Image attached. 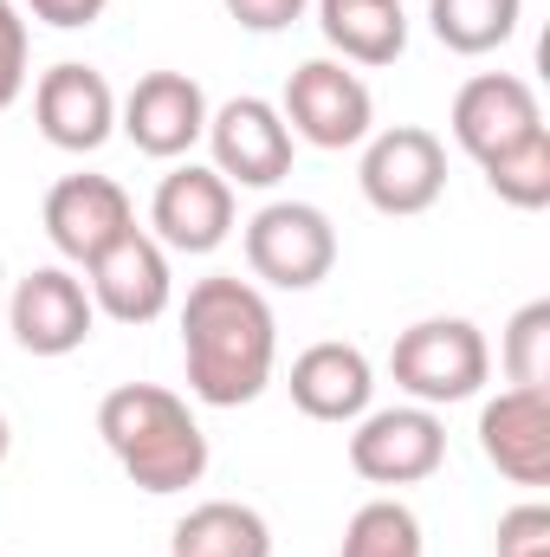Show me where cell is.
Masks as SVG:
<instances>
[{
	"label": "cell",
	"instance_id": "4fadbf2b",
	"mask_svg": "<svg viewBox=\"0 0 550 557\" xmlns=\"http://www.w3.org/2000/svg\"><path fill=\"white\" fill-rule=\"evenodd\" d=\"M149 227L162 247L175 253H214L227 234H234V182H221L214 169L201 162H182L155 182V201H149Z\"/></svg>",
	"mask_w": 550,
	"mask_h": 557
},
{
	"label": "cell",
	"instance_id": "30bf717a",
	"mask_svg": "<svg viewBox=\"0 0 550 557\" xmlns=\"http://www.w3.org/2000/svg\"><path fill=\"white\" fill-rule=\"evenodd\" d=\"M117 131L137 143L142 156L175 162L208 137V91L188 72H142L130 98L117 104Z\"/></svg>",
	"mask_w": 550,
	"mask_h": 557
},
{
	"label": "cell",
	"instance_id": "5b68a950",
	"mask_svg": "<svg viewBox=\"0 0 550 557\" xmlns=\"http://www.w3.org/2000/svg\"><path fill=\"white\" fill-rule=\"evenodd\" d=\"M247 267L278 292H311L337 267V227L311 201H266L247 221Z\"/></svg>",
	"mask_w": 550,
	"mask_h": 557
},
{
	"label": "cell",
	"instance_id": "e0dca14e",
	"mask_svg": "<svg viewBox=\"0 0 550 557\" xmlns=\"http://www.w3.org/2000/svg\"><path fill=\"white\" fill-rule=\"evenodd\" d=\"M370 396H376V370H370V357L357 344L324 337V344L298 350V363H291V403H298V416L357 421V416H370Z\"/></svg>",
	"mask_w": 550,
	"mask_h": 557
},
{
	"label": "cell",
	"instance_id": "7402d4cb",
	"mask_svg": "<svg viewBox=\"0 0 550 557\" xmlns=\"http://www.w3.org/2000/svg\"><path fill=\"white\" fill-rule=\"evenodd\" d=\"M486 182H492L499 201L538 214V208L550 201V131L545 124H538L525 143H512L505 156H492V162H486Z\"/></svg>",
	"mask_w": 550,
	"mask_h": 557
},
{
	"label": "cell",
	"instance_id": "52a82bcc",
	"mask_svg": "<svg viewBox=\"0 0 550 557\" xmlns=\"http://www.w3.org/2000/svg\"><path fill=\"white\" fill-rule=\"evenodd\" d=\"M447 460V428L434 409H376V416H357L350 434V467L357 480L370 486H414V480H434Z\"/></svg>",
	"mask_w": 550,
	"mask_h": 557
},
{
	"label": "cell",
	"instance_id": "6da1fadb",
	"mask_svg": "<svg viewBox=\"0 0 550 557\" xmlns=\"http://www.w3.org/2000/svg\"><path fill=\"white\" fill-rule=\"evenodd\" d=\"M278 357V318L260 285L234 273L195 278L182 305V363L188 389L208 409H247L273 383Z\"/></svg>",
	"mask_w": 550,
	"mask_h": 557
},
{
	"label": "cell",
	"instance_id": "ffe728a7",
	"mask_svg": "<svg viewBox=\"0 0 550 557\" xmlns=\"http://www.w3.org/2000/svg\"><path fill=\"white\" fill-rule=\"evenodd\" d=\"M518 13L525 0H427V26L447 52L460 59H479V52H499L512 33H518Z\"/></svg>",
	"mask_w": 550,
	"mask_h": 557
},
{
	"label": "cell",
	"instance_id": "2e32d148",
	"mask_svg": "<svg viewBox=\"0 0 550 557\" xmlns=\"http://www.w3.org/2000/svg\"><path fill=\"white\" fill-rule=\"evenodd\" d=\"M479 454L518 486H550V396L545 389L492 396L479 409Z\"/></svg>",
	"mask_w": 550,
	"mask_h": 557
},
{
	"label": "cell",
	"instance_id": "9c48e42d",
	"mask_svg": "<svg viewBox=\"0 0 550 557\" xmlns=\"http://www.w3.org/2000/svg\"><path fill=\"white\" fill-rule=\"evenodd\" d=\"M7 324H13V344L33 350V357H72L91 337L98 305H91L85 278H72L65 267H33V273L13 285Z\"/></svg>",
	"mask_w": 550,
	"mask_h": 557
},
{
	"label": "cell",
	"instance_id": "603a6c76",
	"mask_svg": "<svg viewBox=\"0 0 550 557\" xmlns=\"http://www.w3.org/2000/svg\"><path fill=\"white\" fill-rule=\"evenodd\" d=\"M505 376L512 389H545L550 383V298H532L512 331H505Z\"/></svg>",
	"mask_w": 550,
	"mask_h": 557
},
{
	"label": "cell",
	"instance_id": "484cf974",
	"mask_svg": "<svg viewBox=\"0 0 550 557\" xmlns=\"http://www.w3.org/2000/svg\"><path fill=\"white\" fill-rule=\"evenodd\" d=\"M311 0H227V13L247 26V33H285L291 20H304Z\"/></svg>",
	"mask_w": 550,
	"mask_h": 557
},
{
	"label": "cell",
	"instance_id": "8fae6325",
	"mask_svg": "<svg viewBox=\"0 0 550 557\" xmlns=\"http://www.w3.org/2000/svg\"><path fill=\"white\" fill-rule=\"evenodd\" d=\"M33 117H39V137L52 149H72V156H91L104 149L117 131V91L98 65H52L39 72V91H33Z\"/></svg>",
	"mask_w": 550,
	"mask_h": 557
},
{
	"label": "cell",
	"instance_id": "8992f818",
	"mask_svg": "<svg viewBox=\"0 0 550 557\" xmlns=\"http://www.w3.org/2000/svg\"><path fill=\"white\" fill-rule=\"evenodd\" d=\"M357 182H363V201L376 214H396V221L427 214L440 201V188H447V149L421 124H396V131L370 137Z\"/></svg>",
	"mask_w": 550,
	"mask_h": 557
},
{
	"label": "cell",
	"instance_id": "7c38bea8",
	"mask_svg": "<svg viewBox=\"0 0 550 557\" xmlns=\"http://www.w3.org/2000/svg\"><path fill=\"white\" fill-rule=\"evenodd\" d=\"M545 124L538 111V91L518 78V72H479L453 91V143L486 169L492 156H505L512 143H525Z\"/></svg>",
	"mask_w": 550,
	"mask_h": 557
},
{
	"label": "cell",
	"instance_id": "ac0fdd59",
	"mask_svg": "<svg viewBox=\"0 0 550 557\" xmlns=\"http://www.w3.org/2000/svg\"><path fill=\"white\" fill-rule=\"evenodd\" d=\"M317 33L350 65H396L409 52L402 0H317Z\"/></svg>",
	"mask_w": 550,
	"mask_h": 557
},
{
	"label": "cell",
	"instance_id": "277c9868",
	"mask_svg": "<svg viewBox=\"0 0 550 557\" xmlns=\"http://www.w3.org/2000/svg\"><path fill=\"white\" fill-rule=\"evenodd\" d=\"M285 131L291 143H311V149H357L370 143L376 124V98L357 72H343V59H304L291 78H285Z\"/></svg>",
	"mask_w": 550,
	"mask_h": 557
},
{
	"label": "cell",
	"instance_id": "cb8c5ba5",
	"mask_svg": "<svg viewBox=\"0 0 550 557\" xmlns=\"http://www.w3.org/2000/svg\"><path fill=\"white\" fill-rule=\"evenodd\" d=\"M20 91H26V20L13 0H0V111H13Z\"/></svg>",
	"mask_w": 550,
	"mask_h": 557
},
{
	"label": "cell",
	"instance_id": "d4e9b609",
	"mask_svg": "<svg viewBox=\"0 0 550 557\" xmlns=\"http://www.w3.org/2000/svg\"><path fill=\"white\" fill-rule=\"evenodd\" d=\"M499 557H550V512L545 506H512L499 519Z\"/></svg>",
	"mask_w": 550,
	"mask_h": 557
},
{
	"label": "cell",
	"instance_id": "7a4b0ae2",
	"mask_svg": "<svg viewBox=\"0 0 550 557\" xmlns=\"http://www.w3.org/2000/svg\"><path fill=\"white\" fill-rule=\"evenodd\" d=\"M98 434L142 493H188L208 473V434L188 403L162 383H117L98 403Z\"/></svg>",
	"mask_w": 550,
	"mask_h": 557
},
{
	"label": "cell",
	"instance_id": "d6986e66",
	"mask_svg": "<svg viewBox=\"0 0 550 557\" xmlns=\"http://www.w3.org/2000/svg\"><path fill=\"white\" fill-rule=\"evenodd\" d=\"M168 557H273V525L240 499H208L175 525Z\"/></svg>",
	"mask_w": 550,
	"mask_h": 557
},
{
	"label": "cell",
	"instance_id": "ba28073f",
	"mask_svg": "<svg viewBox=\"0 0 550 557\" xmlns=\"http://www.w3.org/2000/svg\"><path fill=\"white\" fill-rule=\"evenodd\" d=\"M208 149L214 175L240 188H278L291 175V131L266 98H227L221 111H208Z\"/></svg>",
	"mask_w": 550,
	"mask_h": 557
},
{
	"label": "cell",
	"instance_id": "44dd1931",
	"mask_svg": "<svg viewBox=\"0 0 550 557\" xmlns=\"http://www.w3.org/2000/svg\"><path fill=\"white\" fill-rule=\"evenodd\" d=\"M337 557H421V519L402 499H370L343 525V552Z\"/></svg>",
	"mask_w": 550,
	"mask_h": 557
},
{
	"label": "cell",
	"instance_id": "4316f807",
	"mask_svg": "<svg viewBox=\"0 0 550 557\" xmlns=\"http://www.w3.org/2000/svg\"><path fill=\"white\" fill-rule=\"evenodd\" d=\"M26 7H33V20H46V26H59V33H78V26L104 20L111 0H26Z\"/></svg>",
	"mask_w": 550,
	"mask_h": 557
},
{
	"label": "cell",
	"instance_id": "5bb4252c",
	"mask_svg": "<svg viewBox=\"0 0 550 557\" xmlns=\"http://www.w3.org/2000/svg\"><path fill=\"white\" fill-rule=\"evenodd\" d=\"M137 227V208L130 195L111 182V175H65L52 182L46 195V240L72 260V267H91L111 240H124Z\"/></svg>",
	"mask_w": 550,
	"mask_h": 557
},
{
	"label": "cell",
	"instance_id": "3957f363",
	"mask_svg": "<svg viewBox=\"0 0 550 557\" xmlns=\"http://www.w3.org/2000/svg\"><path fill=\"white\" fill-rule=\"evenodd\" d=\"M389 376L396 389H409L421 409H447V403H473L492 376V350L479 337V324L466 318H421L396 337L389 350Z\"/></svg>",
	"mask_w": 550,
	"mask_h": 557
},
{
	"label": "cell",
	"instance_id": "9a60e30c",
	"mask_svg": "<svg viewBox=\"0 0 550 557\" xmlns=\"http://www.w3.org/2000/svg\"><path fill=\"white\" fill-rule=\"evenodd\" d=\"M85 273H91V305H98L104 318H117V324H149V318H162L168 298H175L168 253H162V240L142 234V227H130L124 240H111Z\"/></svg>",
	"mask_w": 550,
	"mask_h": 557
},
{
	"label": "cell",
	"instance_id": "83f0119b",
	"mask_svg": "<svg viewBox=\"0 0 550 557\" xmlns=\"http://www.w3.org/2000/svg\"><path fill=\"white\" fill-rule=\"evenodd\" d=\"M7 447H13V428H7V416H0V467H7Z\"/></svg>",
	"mask_w": 550,
	"mask_h": 557
}]
</instances>
